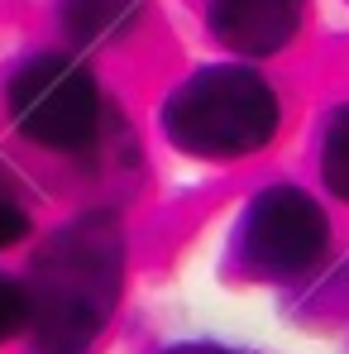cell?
I'll use <instances>...</instances> for the list:
<instances>
[{
  "label": "cell",
  "mask_w": 349,
  "mask_h": 354,
  "mask_svg": "<svg viewBox=\"0 0 349 354\" xmlns=\"http://www.w3.org/2000/svg\"><path fill=\"white\" fill-rule=\"evenodd\" d=\"M326 244H330L326 211L301 187H273L244 211L239 249L258 273H273V278L306 273L326 254Z\"/></svg>",
  "instance_id": "cell-4"
},
{
  "label": "cell",
  "mask_w": 349,
  "mask_h": 354,
  "mask_svg": "<svg viewBox=\"0 0 349 354\" xmlns=\"http://www.w3.org/2000/svg\"><path fill=\"white\" fill-rule=\"evenodd\" d=\"M29 321H34V297H29V288L0 273V345L10 335L29 330Z\"/></svg>",
  "instance_id": "cell-8"
},
{
  "label": "cell",
  "mask_w": 349,
  "mask_h": 354,
  "mask_svg": "<svg viewBox=\"0 0 349 354\" xmlns=\"http://www.w3.org/2000/svg\"><path fill=\"white\" fill-rule=\"evenodd\" d=\"M139 19V0H67L62 5V29L72 34V44H115L120 34H129Z\"/></svg>",
  "instance_id": "cell-6"
},
{
  "label": "cell",
  "mask_w": 349,
  "mask_h": 354,
  "mask_svg": "<svg viewBox=\"0 0 349 354\" xmlns=\"http://www.w3.org/2000/svg\"><path fill=\"white\" fill-rule=\"evenodd\" d=\"M39 292L34 297V354H86L106 311L115 306L124 273V239L115 221L82 216L39 254Z\"/></svg>",
  "instance_id": "cell-1"
},
{
  "label": "cell",
  "mask_w": 349,
  "mask_h": 354,
  "mask_svg": "<svg viewBox=\"0 0 349 354\" xmlns=\"http://www.w3.org/2000/svg\"><path fill=\"white\" fill-rule=\"evenodd\" d=\"M321 173L326 182L349 201V106L335 111L330 129H326V149H321Z\"/></svg>",
  "instance_id": "cell-7"
},
{
  "label": "cell",
  "mask_w": 349,
  "mask_h": 354,
  "mask_svg": "<svg viewBox=\"0 0 349 354\" xmlns=\"http://www.w3.org/2000/svg\"><path fill=\"white\" fill-rule=\"evenodd\" d=\"M278 96L254 67H201L163 101V129L196 158H239L273 139Z\"/></svg>",
  "instance_id": "cell-2"
},
{
  "label": "cell",
  "mask_w": 349,
  "mask_h": 354,
  "mask_svg": "<svg viewBox=\"0 0 349 354\" xmlns=\"http://www.w3.org/2000/svg\"><path fill=\"white\" fill-rule=\"evenodd\" d=\"M306 0H211V34L239 58H268L287 48Z\"/></svg>",
  "instance_id": "cell-5"
},
{
  "label": "cell",
  "mask_w": 349,
  "mask_h": 354,
  "mask_svg": "<svg viewBox=\"0 0 349 354\" xmlns=\"http://www.w3.org/2000/svg\"><path fill=\"white\" fill-rule=\"evenodd\" d=\"M10 120L19 124L24 139L44 144V149H82L96 134L101 120V96H96V77L77 58L62 53H39L29 58L5 91Z\"/></svg>",
  "instance_id": "cell-3"
},
{
  "label": "cell",
  "mask_w": 349,
  "mask_h": 354,
  "mask_svg": "<svg viewBox=\"0 0 349 354\" xmlns=\"http://www.w3.org/2000/svg\"><path fill=\"white\" fill-rule=\"evenodd\" d=\"M177 354H220V350H177Z\"/></svg>",
  "instance_id": "cell-10"
},
{
  "label": "cell",
  "mask_w": 349,
  "mask_h": 354,
  "mask_svg": "<svg viewBox=\"0 0 349 354\" xmlns=\"http://www.w3.org/2000/svg\"><path fill=\"white\" fill-rule=\"evenodd\" d=\"M24 235H29V216H24L10 196H0V249H5V244H19Z\"/></svg>",
  "instance_id": "cell-9"
}]
</instances>
